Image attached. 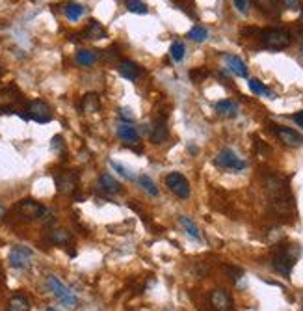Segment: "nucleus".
I'll use <instances>...</instances> for the list:
<instances>
[{
	"mask_svg": "<svg viewBox=\"0 0 303 311\" xmlns=\"http://www.w3.org/2000/svg\"><path fill=\"white\" fill-rule=\"evenodd\" d=\"M301 256V248L298 244H288L285 248L277 251L276 256L271 257V267L276 268L277 272L288 278L290 274H292V268L298 261V257Z\"/></svg>",
	"mask_w": 303,
	"mask_h": 311,
	"instance_id": "f257e3e1",
	"label": "nucleus"
},
{
	"mask_svg": "<svg viewBox=\"0 0 303 311\" xmlns=\"http://www.w3.org/2000/svg\"><path fill=\"white\" fill-rule=\"evenodd\" d=\"M259 36L266 49L283 50L292 45V36L287 28H266V30H260Z\"/></svg>",
	"mask_w": 303,
	"mask_h": 311,
	"instance_id": "f03ea898",
	"label": "nucleus"
},
{
	"mask_svg": "<svg viewBox=\"0 0 303 311\" xmlns=\"http://www.w3.org/2000/svg\"><path fill=\"white\" fill-rule=\"evenodd\" d=\"M47 287L50 289V293L58 298V300L64 304V306L67 307H76L78 306V298H76V295L73 293V291L69 289V287H65L64 284H62L60 279L56 278V276H47Z\"/></svg>",
	"mask_w": 303,
	"mask_h": 311,
	"instance_id": "7ed1b4c3",
	"label": "nucleus"
},
{
	"mask_svg": "<svg viewBox=\"0 0 303 311\" xmlns=\"http://www.w3.org/2000/svg\"><path fill=\"white\" fill-rule=\"evenodd\" d=\"M15 211L22 220H28V222L43 220V218H47V214H49V211H47L39 202H36V200H22V202L17 203Z\"/></svg>",
	"mask_w": 303,
	"mask_h": 311,
	"instance_id": "20e7f679",
	"label": "nucleus"
},
{
	"mask_svg": "<svg viewBox=\"0 0 303 311\" xmlns=\"http://www.w3.org/2000/svg\"><path fill=\"white\" fill-rule=\"evenodd\" d=\"M164 183H166V186L169 188V192H173L175 196L180 197V200H188L190 194H192L188 179H186L183 174H179V172L168 174L166 175V179H164Z\"/></svg>",
	"mask_w": 303,
	"mask_h": 311,
	"instance_id": "39448f33",
	"label": "nucleus"
},
{
	"mask_svg": "<svg viewBox=\"0 0 303 311\" xmlns=\"http://www.w3.org/2000/svg\"><path fill=\"white\" fill-rule=\"evenodd\" d=\"M8 261L17 270H28L30 265H32V250L26 248V246H13L10 250Z\"/></svg>",
	"mask_w": 303,
	"mask_h": 311,
	"instance_id": "423d86ee",
	"label": "nucleus"
},
{
	"mask_svg": "<svg viewBox=\"0 0 303 311\" xmlns=\"http://www.w3.org/2000/svg\"><path fill=\"white\" fill-rule=\"evenodd\" d=\"M214 164L216 166H220V168H225V169H236V172H240V169H244L248 164H246V160H242V158L238 157V155L234 153L233 149H222L220 153H218V157L214 158Z\"/></svg>",
	"mask_w": 303,
	"mask_h": 311,
	"instance_id": "0eeeda50",
	"label": "nucleus"
},
{
	"mask_svg": "<svg viewBox=\"0 0 303 311\" xmlns=\"http://www.w3.org/2000/svg\"><path fill=\"white\" fill-rule=\"evenodd\" d=\"M26 120H34L38 123H49L52 120V110L45 101H30L26 106Z\"/></svg>",
	"mask_w": 303,
	"mask_h": 311,
	"instance_id": "6e6552de",
	"label": "nucleus"
},
{
	"mask_svg": "<svg viewBox=\"0 0 303 311\" xmlns=\"http://www.w3.org/2000/svg\"><path fill=\"white\" fill-rule=\"evenodd\" d=\"M56 186H58L60 194L73 196L78 188V174L76 172H62L56 175Z\"/></svg>",
	"mask_w": 303,
	"mask_h": 311,
	"instance_id": "1a4fd4ad",
	"label": "nucleus"
},
{
	"mask_svg": "<svg viewBox=\"0 0 303 311\" xmlns=\"http://www.w3.org/2000/svg\"><path fill=\"white\" fill-rule=\"evenodd\" d=\"M208 302L214 311H233V298L227 291L223 289H212L208 295Z\"/></svg>",
	"mask_w": 303,
	"mask_h": 311,
	"instance_id": "9d476101",
	"label": "nucleus"
},
{
	"mask_svg": "<svg viewBox=\"0 0 303 311\" xmlns=\"http://www.w3.org/2000/svg\"><path fill=\"white\" fill-rule=\"evenodd\" d=\"M274 132H276L277 138H279L285 146H290V148H299V146H303L301 134L296 131H292V129H288V127L274 125Z\"/></svg>",
	"mask_w": 303,
	"mask_h": 311,
	"instance_id": "9b49d317",
	"label": "nucleus"
},
{
	"mask_svg": "<svg viewBox=\"0 0 303 311\" xmlns=\"http://www.w3.org/2000/svg\"><path fill=\"white\" fill-rule=\"evenodd\" d=\"M22 99V93L19 92V88L15 84H10L0 90V108H8L10 110L13 104L21 103Z\"/></svg>",
	"mask_w": 303,
	"mask_h": 311,
	"instance_id": "f8f14e48",
	"label": "nucleus"
},
{
	"mask_svg": "<svg viewBox=\"0 0 303 311\" xmlns=\"http://www.w3.org/2000/svg\"><path fill=\"white\" fill-rule=\"evenodd\" d=\"M223 60H225V64H227L229 71H233L236 77H242V78L248 77V67H246V64L240 60L238 56L225 54V56H223Z\"/></svg>",
	"mask_w": 303,
	"mask_h": 311,
	"instance_id": "ddd939ff",
	"label": "nucleus"
},
{
	"mask_svg": "<svg viewBox=\"0 0 303 311\" xmlns=\"http://www.w3.org/2000/svg\"><path fill=\"white\" fill-rule=\"evenodd\" d=\"M117 69H119L121 77L127 78V80H138V77H140L141 73V69L132 60H121Z\"/></svg>",
	"mask_w": 303,
	"mask_h": 311,
	"instance_id": "4468645a",
	"label": "nucleus"
},
{
	"mask_svg": "<svg viewBox=\"0 0 303 311\" xmlns=\"http://www.w3.org/2000/svg\"><path fill=\"white\" fill-rule=\"evenodd\" d=\"M168 138H169V131H168V127H166V118L157 120V123H155V127H153L151 140L155 144H164Z\"/></svg>",
	"mask_w": 303,
	"mask_h": 311,
	"instance_id": "2eb2a0df",
	"label": "nucleus"
},
{
	"mask_svg": "<svg viewBox=\"0 0 303 311\" xmlns=\"http://www.w3.org/2000/svg\"><path fill=\"white\" fill-rule=\"evenodd\" d=\"M99 186L108 194H119L121 192V183L117 179H114L110 174H103L99 177Z\"/></svg>",
	"mask_w": 303,
	"mask_h": 311,
	"instance_id": "dca6fc26",
	"label": "nucleus"
},
{
	"mask_svg": "<svg viewBox=\"0 0 303 311\" xmlns=\"http://www.w3.org/2000/svg\"><path fill=\"white\" fill-rule=\"evenodd\" d=\"M117 136H119L125 144H136L138 142V138H140V134H138V131H136L130 123H121V125L117 127Z\"/></svg>",
	"mask_w": 303,
	"mask_h": 311,
	"instance_id": "f3484780",
	"label": "nucleus"
},
{
	"mask_svg": "<svg viewBox=\"0 0 303 311\" xmlns=\"http://www.w3.org/2000/svg\"><path fill=\"white\" fill-rule=\"evenodd\" d=\"M49 240L56 246H65V244H69L71 240H73V235H71V231L58 228V230H50L49 231Z\"/></svg>",
	"mask_w": 303,
	"mask_h": 311,
	"instance_id": "a211bd4d",
	"label": "nucleus"
},
{
	"mask_svg": "<svg viewBox=\"0 0 303 311\" xmlns=\"http://www.w3.org/2000/svg\"><path fill=\"white\" fill-rule=\"evenodd\" d=\"M80 108L86 112V114H93L101 108V101H99V95L97 93H86L82 97V103H80Z\"/></svg>",
	"mask_w": 303,
	"mask_h": 311,
	"instance_id": "6ab92c4d",
	"label": "nucleus"
},
{
	"mask_svg": "<svg viewBox=\"0 0 303 311\" xmlns=\"http://www.w3.org/2000/svg\"><path fill=\"white\" fill-rule=\"evenodd\" d=\"M216 112L220 116H227V118H234L238 114V106L236 103L229 101V99H223V101H218L216 103Z\"/></svg>",
	"mask_w": 303,
	"mask_h": 311,
	"instance_id": "aec40b11",
	"label": "nucleus"
},
{
	"mask_svg": "<svg viewBox=\"0 0 303 311\" xmlns=\"http://www.w3.org/2000/svg\"><path fill=\"white\" fill-rule=\"evenodd\" d=\"M84 38L86 39H103V38H106V30L103 28L101 22L89 21L87 28L84 30Z\"/></svg>",
	"mask_w": 303,
	"mask_h": 311,
	"instance_id": "412c9836",
	"label": "nucleus"
},
{
	"mask_svg": "<svg viewBox=\"0 0 303 311\" xmlns=\"http://www.w3.org/2000/svg\"><path fill=\"white\" fill-rule=\"evenodd\" d=\"M179 224H180V228H183L184 231H186V235L188 237H192L194 240H201V233H199V228L194 224V220L192 218H188V216H179Z\"/></svg>",
	"mask_w": 303,
	"mask_h": 311,
	"instance_id": "4be33fe9",
	"label": "nucleus"
},
{
	"mask_svg": "<svg viewBox=\"0 0 303 311\" xmlns=\"http://www.w3.org/2000/svg\"><path fill=\"white\" fill-rule=\"evenodd\" d=\"M75 60L78 66H84V67H89L93 66L95 62H97V54L93 52V50H86V49H80L76 52Z\"/></svg>",
	"mask_w": 303,
	"mask_h": 311,
	"instance_id": "5701e85b",
	"label": "nucleus"
},
{
	"mask_svg": "<svg viewBox=\"0 0 303 311\" xmlns=\"http://www.w3.org/2000/svg\"><path fill=\"white\" fill-rule=\"evenodd\" d=\"M253 4L266 15H277L279 13V4L277 0H253Z\"/></svg>",
	"mask_w": 303,
	"mask_h": 311,
	"instance_id": "b1692460",
	"label": "nucleus"
},
{
	"mask_svg": "<svg viewBox=\"0 0 303 311\" xmlns=\"http://www.w3.org/2000/svg\"><path fill=\"white\" fill-rule=\"evenodd\" d=\"M30 309V304H28L26 296L24 295H15L11 296L10 304H8V309L6 311H28Z\"/></svg>",
	"mask_w": 303,
	"mask_h": 311,
	"instance_id": "393cba45",
	"label": "nucleus"
},
{
	"mask_svg": "<svg viewBox=\"0 0 303 311\" xmlns=\"http://www.w3.org/2000/svg\"><path fill=\"white\" fill-rule=\"evenodd\" d=\"M138 183H140V186L143 188V190L149 194V196H158V186H157V183L149 177V175H140L138 177Z\"/></svg>",
	"mask_w": 303,
	"mask_h": 311,
	"instance_id": "a878e982",
	"label": "nucleus"
},
{
	"mask_svg": "<svg viewBox=\"0 0 303 311\" xmlns=\"http://www.w3.org/2000/svg\"><path fill=\"white\" fill-rule=\"evenodd\" d=\"M64 13H65V17H67L69 21H78V19H80V17L84 15V6L71 2V4L65 6Z\"/></svg>",
	"mask_w": 303,
	"mask_h": 311,
	"instance_id": "bb28decb",
	"label": "nucleus"
},
{
	"mask_svg": "<svg viewBox=\"0 0 303 311\" xmlns=\"http://www.w3.org/2000/svg\"><path fill=\"white\" fill-rule=\"evenodd\" d=\"M127 10L130 11V13H138V15H145L147 11H149V8H147L141 0H127Z\"/></svg>",
	"mask_w": 303,
	"mask_h": 311,
	"instance_id": "cd10ccee",
	"label": "nucleus"
},
{
	"mask_svg": "<svg viewBox=\"0 0 303 311\" xmlns=\"http://www.w3.org/2000/svg\"><path fill=\"white\" fill-rule=\"evenodd\" d=\"M188 38L192 39V41H195V43H201V41H205V39L208 38V32H206V28L197 24V26H194L188 32Z\"/></svg>",
	"mask_w": 303,
	"mask_h": 311,
	"instance_id": "c85d7f7f",
	"label": "nucleus"
},
{
	"mask_svg": "<svg viewBox=\"0 0 303 311\" xmlns=\"http://www.w3.org/2000/svg\"><path fill=\"white\" fill-rule=\"evenodd\" d=\"M249 90L253 93H257V95H268V97H271L270 90H268L260 80H257V78H249Z\"/></svg>",
	"mask_w": 303,
	"mask_h": 311,
	"instance_id": "c756f323",
	"label": "nucleus"
},
{
	"mask_svg": "<svg viewBox=\"0 0 303 311\" xmlns=\"http://www.w3.org/2000/svg\"><path fill=\"white\" fill-rule=\"evenodd\" d=\"M184 52H186V47H184L183 41H175V43L171 45V49H169V54H171V58H173L175 62L183 60Z\"/></svg>",
	"mask_w": 303,
	"mask_h": 311,
	"instance_id": "7c9ffc66",
	"label": "nucleus"
},
{
	"mask_svg": "<svg viewBox=\"0 0 303 311\" xmlns=\"http://www.w3.org/2000/svg\"><path fill=\"white\" fill-rule=\"evenodd\" d=\"M110 166H112V168H114L115 172H117V174H119V175H123L125 179H134V174H132V172H130V169L127 168V166H123V164H121V162H115V160H110Z\"/></svg>",
	"mask_w": 303,
	"mask_h": 311,
	"instance_id": "2f4dec72",
	"label": "nucleus"
},
{
	"mask_svg": "<svg viewBox=\"0 0 303 311\" xmlns=\"http://www.w3.org/2000/svg\"><path fill=\"white\" fill-rule=\"evenodd\" d=\"M233 4H234V8L242 13V15H246L249 11V4H248V0H233Z\"/></svg>",
	"mask_w": 303,
	"mask_h": 311,
	"instance_id": "473e14b6",
	"label": "nucleus"
},
{
	"mask_svg": "<svg viewBox=\"0 0 303 311\" xmlns=\"http://www.w3.org/2000/svg\"><path fill=\"white\" fill-rule=\"evenodd\" d=\"M119 118H121V120L127 121V123H129V121L132 123V121L136 120L134 114H132V110H130V108H121V110H119Z\"/></svg>",
	"mask_w": 303,
	"mask_h": 311,
	"instance_id": "72a5a7b5",
	"label": "nucleus"
},
{
	"mask_svg": "<svg viewBox=\"0 0 303 311\" xmlns=\"http://www.w3.org/2000/svg\"><path fill=\"white\" fill-rule=\"evenodd\" d=\"M206 77V73L203 71V69H194V71H190V78L194 82H199L201 78H205Z\"/></svg>",
	"mask_w": 303,
	"mask_h": 311,
	"instance_id": "f704fd0d",
	"label": "nucleus"
},
{
	"mask_svg": "<svg viewBox=\"0 0 303 311\" xmlns=\"http://www.w3.org/2000/svg\"><path fill=\"white\" fill-rule=\"evenodd\" d=\"M292 120H294V123H298V127L303 129V110L301 112H296V114L292 116Z\"/></svg>",
	"mask_w": 303,
	"mask_h": 311,
	"instance_id": "c9c22d12",
	"label": "nucleus"
},
{
	"mask_svg": "<svg viewBox=\"0 0 303 311\" xmlns=\"http://www.w3.org/2000/svg\"><path fill=\"white\" fill-rule=\"evenodd\" d=\"M52 149H54V151L62 149V136H54V138H52Z\"/></svg>",
	"mask_w": 303,
	"mask_h": 311,
	"instance_id": "e433bc0d",
	"label": "nucleus"
},
{
	"mask_svg": "<svg viewBox=\"0 0 303 311\" xmlns=\"http://www.w3.org/2000/svg\"><path fill=\"white\" fill-rule=\"evenodd\" d=\"M283 2H285V4H287L290 10H296V8L299 6V0H283Z\"/></svg>",
	"mask_w": 303,
	"mask_h": 311,
	"instance_id": "4c0bfd02",
	"label": "nucleus"
},
{
	"mask_svg": "<svg viewBox=\"0 0 303 311\" xmlns=\"http://www.w3.org/2000/svg\"><path fill=\"white\" fill-rule=\"evenodd\" d=\"M6 214H8V209L4 207V205H2V203H0V222H2V220H4V216Z\"/></svg>",
	"mask_w": 303,
	"mask_h": 311,
	"instance_id": "58836bf2",
	"label": "nucleus"
},
{
	"mask_svg": "<svg viewBox=\"0 0 303 311\" xmlns=\"http://www.w3.org/2000/svg\"><path fill=\"white\" fill-rule=\"evenodd\" d=\"M45 311H56V309H54V307H47Z\"/></svg>",
	"mask_w": 303,
	"mask_h": 311,
	"instance_id": "ea45409f",
	"label": "nucleus"
},
{
	"mask_svg": "<svg viewBox=\"0 0 303 311\" xmlns=\"http://www.w3.org/2000/svg\"><path fill=\"white\" fill-rule=\"evenodd\" d=\"M0 77H2V69H0Z\"/></svg>",
	"mask_w": 303,
	"mask_h": 311,
	"instance_id": "a19ab883",
	"label": "nucleus"
},
{
	"mask_svg": "<svg viewBox=\"0 0 303 311\" xmlns=\"http://www.w3.org/2000/svg\"><path fill=\"white\" fill-rule=\"evenodd\" d=\"M301 50H303V47H301Z\"/></svg>",
	"mask_w": 303,
	"mask_h": 311,
	"instance_id": "79ce46f5",
	"label": "nucleus"
}]
</instances>
